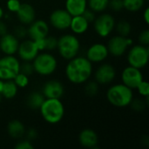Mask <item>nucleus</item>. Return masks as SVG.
Masks as SVG:
<instances>
[{
    "mask_svg": "<svg viewBox=\"0 0 149 149\" xmlns=\"http://www.w3.org/2000/svg\"><path fill=\"white\" fill-rule=\"evenodd\" d=\"M87 8V0H66L65 10L73 17L82 15Z\"/></svg>",
    "mask_w": 149,
    "mask_h": 149,
    "instance_id": "obj_20",
    "label": "nucleus"
},
{
    "mask_svg": "<svg viewBox=\"0 0 149 149\" xmlns=\"http://www.w3.org/2000/svg\"><path fill=\"white\" fill-rule=\"evenodd\" d=\"M57 48L64 59L70 60L78 55L80 49V43L76 36L65 34L58 38Z\"/></svg>",
    "mask_w": 149,
    "mask_h": 149,
    "instance_id": "obj_4",
    "label": "nucleus"
},
{
    "mask_svg": "<svg viewBox=\"0 0 149 149\" xmlns=\"http://www.w3.org/2000/svg\"><path fill=\"white\" fill-rule=\"evenodd\" d=\"M64 93V86L58 80H49L42 88V93L45 99H60Z\"/></svg>",
    "mask_w": 149,
    "mask_h": 149,
    "instance_id": "obj_16",
    "label": "nucleus"
},
{
    "mask_svg": "<svg viewBox=\"0 0 149 149\" xmlns=\"http://www.w3.org/2000/svg\"><path fill=\"white\" fill-rule=\"evenodd\" d=\"M12 80L15 82L18 88H24L29 84V77L21 72H18Z\"/></svg>",
    "mask_w": 149,
    "mask_h": 149,
    "instance_id": "obj_28",
    "label": "nucleus"
},
{
    "mask_svg": "<svg viewBox=\"0 0 149 149\" xmlns=\"http://www.w3.org/2000/svg\"><path fill=\"white\" fill-rule=\"evenodd\" d=\"M65 67V76L72 84L86 83L93 73L92 63L85 57H74L68 60Z\"/></svg>",
    "mask_w": 149,
    "mask_h": 149,
    "instance_id": "obj_1",
    "label": "nucleus"
},
{
    "mask_svg": "<svg viewBox=\"0 0 149 149\" xmlns=\"http://www.w3.org/2000/svg\"><path fill=\"white\" fill-rule=\"evenodd\" d=\"M19 22L23 24H31L36 17V11L32 5L30 3H21V5L17 11L16 12Z\"/></svg>",
    "mask_w": 149,
    "mask_h": 149,
    "instance_id": "obj_18",
    "label": "nucleus"
},
{
    "mask_svg": "<svg viewBox=\"0 0 149 149\" xmlns=\"http://www.w3.org/2000/svg\"><path fill=\"white\" fill-rule=\"evenodd\" d=\"M3 10L2 7L0 6V20L3 18Z\"/></svg>",
    "mask_w": 149,
    "mask_h": 149,
    "instance_id": "obj_43",
    "label": "nucleus"
},
{
    "mask_svg": "<svg viewBox=\"0 0 149 149\" xmlns=\"http://www.w3.org/2000/svg\"><path fill=\"white\" fill-rule=\"evenodd\" d=\"M123 7L128 11L135 12L140 10L145 3L146 0H122Z\"/></svg>",
    "mask_w": 149,
    "mask_h": 149,
    "instance_id": "obj_26",
    "label": "nucleus"
},
{
    "mask_svg": "<svg viewBox=\"0 0 149 149\" xmlns=\"http://www.w3.org/2000/svg\"><path fill=\"white\" fill-rule=\"evenodd\" d=\"M3 80L0 79V93H1V91H2V88H3Z\"/></svg>",
    "mask_w": 149,
    "mask_h": 149,
    "instance_id": "obj_44",
    "label": "nucleus"
},
{
    "mask_svg": "<svg viewBox=\"0 0 149 149\" xmlns=\"http://www.w3.org/2000/svg\"><path fill=\"white\" fill-rule=\"evenodd\" d=\"M19 72H21V73L28 76V77L30 75H32L33 72H35L32 63L31 61H24L22 64H20Z\"/></svg>",
    "mask_w": 149,
    "mask_h": 149,
    "instance_id": "obj_29",
    "label": "nucleus"
},
{
    "mask_svg": "<svg viewBox=\"0 0 149 149\" xmlns=\"http://www.w3.org/2000/svg\"><path fill=\"white\" fill-rule=\"evenodd\" d=\"M99 84L96 81H90L85 86V92L88 96H95L99 93Z\"/></svg>",
    "mask_w": 149,
    "mask_h": 149,
    "instance_id": "obj_30",
    "label": "nucleus"
},
{
    "mask_svg": "<svg viewBox=\"0 0 149 149\" xmlns=\"http://www.w3.org/2000/svg\"><path fill=\"white\" fill-rule=\"evenodd\" d=\"M149 60V49L148 46L137 45L133 46L127 54V61L129 65L138 69L144 68Z\"/></svg>",
    "mask_w": 149,
    "mask_h": 149,
    "instance_id": "obj_6",
    "label": "nucleus"
},
{
    "mask_svg": "<svg viewBox=\"0 0 149 149\" xmlns=\"http://www.w3.org/2000/svg\"><path fill=\"white\" fill-rule=\"evenodd\" d=\"M89 27V23L87 20L82 16V15H78V16H73L71 20L70 24V29L72 31L73 33L75 34H83L85 33Z\"/></svg>",
    "mask_w": 149,
    "mask_h": 149,
    "instance_id": "obj_21",
    "label": "nucleus"
},
{
    "mask_svg": "<svg viewBox=\"0 0 149 149\" xmlns=\"http://www.w3.org/2000/svg\"><path fill=\"white\" fill-rule=\"evenodd\" d=\"M20 63L13 55H5L0 58V79L10 80L19 72Z\"/></svg>",
    "mask_w": 149,
    "mask_h": 149,
    "instance_id": "obj_7",
    "label": "nucleus"
},
{
    "mask_svg": "<svg viewBox=\"0 0 149 149\" xmlns=\"http://www.w3.org/2000/svg\"><path fill=\"white\" fill-rule=\"evenodd\" d=\"M109 55L107 47L101 43L92 45L86 52V58L91 63H100L104 61Z\"/></svg>",
    "mask_w": 149,
    "mask_h": 149,
    "instance_id": "obj_15",
    "label": "nucleus"
},
{
    "mask_svg": "<svg viewBox=\"0 0 149 149\" xmlns=\"http://www.w3.org/2000/svg\"><path fill=\"white\" fill-rule=\"evenodd\" d=\"M48 33L49 25L45 21L41 19L34 20L31 24H30V27L27 29V36H29L30 39L33 41L45 38L48 36Z\"/></svg>",
    "mask_w": 149,
    "mask_h": 149,
    "instance_id": "obj_13",
    "label": "nucleus"
},
{
    "mask_svg": "<svg viewBox=\"0 0 149 149\" xmlns=\"http://www.w3.org/2000/svg\"><path fill=\"white\" fill-rule=\"evenodd\" d=\"M94 30L96 33L102 37H108L115 28V19L109 13H103L94 19Z\"/></svg>",
    "mask_w": 149,
    "mask_h": 149,
    "instance_id": "obj_8",
    "label": "nucleus"
},
{
    "mask_svg": "<svg viewBox=\"0 0 149 149\" xmlns=\"http://www.w3.org/2000/svg\"><path fill=\"white\" fill-rule=\"evenodd\" d=\"M17 90H18V87L17 86V85L12 79L4 80L3 84L1 94L3 98L10 100V99H13L17 95Z\"/></svg>",
    "mask_w": 149,
    "mask_h": 149,
    "instance_id": "obj_24",
    "label": "nucleus"
},
{
    "mask_svg": "<svg viewBox=\"0 0 149 149\" xmlns=\"http://www.w3.org/2000/svg\"><path fill=\"white\" fill-rule=\"evenodd\" d=\"M13 35L17 38H24L25 36H27V29H25L24 26L22 25H19L17 27L15 28V31H14V33Z\"/></svg>",
    "mask_w": 149,
    "mask_h": 149,
    "instance_id": "obj_37",
    "label": "nucleus"
},
{
    "mask_svg": "<svg viewBox=\"0 0 149 149\" xmlns=\"http://www.w3.org/2000/svg\"><path fill=\"white\" fill-rule=\"evenodd\" d=\"M116 26V31L118 32V35L122 36V37H128L131 33L132 27L131 24L127 20H121L120 21Z\"/></svg>",
    "mask_w": 149,
    "mask_h": 149,
    "instance_id": "obj_27",
    "label": "nucleus"
},
{
    "mask_svg": "<svg viewBox=\"0 0 149 149\" xmlns=\"http://www.w3.org/2000/svg\"><path fill=\"white\" fill-rule=\"evenodd\" d=\"M58 38L54 36H46L45 38V50H54L57 48Z\"/></svg>",
    "mask_w": 149,
    "mask_h": 149,
    "instance_id": "obj_31",
    "label": "nucleus"
},
{
    "mask_svg": "<svg viewBox=\"0 0 149 149\" xmlns=\"http://www.w3.org/2000/svg\"><path fill=\"white\" fill-rule=\"evenodd\" d=\"M136 89L138 90L139 93H140L142 97L148 98L149 96V84L148 81H146V80L143 79V80L138 85V86L136 87Z\"/></svg>",
    "mask_w": 149,
    "mask_h": 149,
    "instance_id": "obj_32",
    "label": "nucleus"
},
{
    "mask_svg": "<svg viewBox=\"0 0 149 149\" xmlns=\"http://www.w3.org/2000/svg\"><path fill=\"white\" fill-rule=\"evenodd\" d=\"M121 79L122 84L133 90L136 89L138 85L143 80V75L141 72V69L128 65L123 70L121 73Z\"/></svg>",
    "mask_w": 149,
    "mask_h": 149,
    "instance_id": "obj_10",
    "label": "nucleus"
},
{
    "mask_svg": "<svg viewBox=\"0 0 149 149\" xmlns=\"http://www.w3.org/2000/svg\"><path fill=\"white\" fill-rule=\"evenodd\" d=\"M38 137V133L34 128H31L29 129V131L27 132V139L29 141H32L35 140Z\"/></svg>",
    "mask_w": 149,
    "mask_h": 149,
    "instance_id": "obj_40",
    "label": "nucleus"
},
{
    "mask_svg": "<svg viewBox=\"0 0 149 149\" xmlns=\"http://www.w3.org/2000/svg\"><path fill=\"white\" fill-rule=\"evenodd\" d=\"M107 99L116 107H126L134 99L133 91L124 84H116L107 90Z\"/></svg>",
    "mask_w": 149,
    "mask_h": 149,
    "instance_id": "obj_3",
    "label": "nucleus"
},
{
    "mask_svg": "<svg viewBox=\"0 0 149 149\" xmlns=\"http://www.w3.org/2000/svg\"><path fill=\"white\" fill-rule=\"evenodd\" d=\"M45 97L42 93L38 92H32L30 93L26 99V105L29 108L32 110H39L41 105L45 100Z\"/></svg>",
    "mask_w": 149,
    "mask_h": 149,
    "instance_id": "obj_23",
    "label": "nucleus"
},
{
    "mask_svg": "<svg viewBox=\"0 0 149 149\" xmlns=\"http://www.w3.org/2000/svg\"><path fill=\"white\" fill-rule=\"evenodd\" d=\"M18 45V38H17L13 34L6 33L0 37V50L5 55H14L17 53Z\"/></svg>",
    "mask_w": 149,
    "mask_h": 149,
    "instance_id": "obj_17",
    "label": "nucleus"
},
{
    "mask_svg": "<svg viewBox=\"0 0 149 149\" xmlns=\"http://www.w3.org/2000/svg\"><path fill=\"white\" fill-rule=\"evenodd\" d=\"M20 5H21V3H20L19 0H8L7 3H6L7 9L10 12H15V13L19 9Z\"/></svg>",
    "mask_w": 149,
    "mask_h": 149,
    "instance_id": "obj_36",
    "label": "nucleus"
},
{
    "mask_svg": "<svg viewBox=\"0 0 149 149\" xmlns=\"http://www.w3.org/2000/svg\"><path fill=\"white\" fill-rule=\"evenodd\" d=\"M31 62L35 72L42 76H49L52 74L58 66L56 58L48 52L38 53Z\"/></svg>",
    "mask_w": 149,
    "mask_h": 149,
    "instance_id": "obj_5",
    "label": "nucleus"
},
{
    "mask_svg": "<svg viewBox=\"0 0 149 149\" xmlns=\"http://www.w3.org/2000/svg\"><path fill=\"white\" fill-rule=\"evenodd\" d=\"M139 43L140 45H145V46H148L149 45V30L146 29L144 31H142L138 38Z\"/></svg>",
    "mask_w": 149,
    "mask_h": 149,
    "instance_id": "obj_34",
    "label": "nucleus"
},
{
    "mask_svg": "<svg viewBox=\"0 0 149 149\" xmlns=\"http://www.w3.org/2000/svg\"><path fill=\"white\" fill-rule=\"evenodd\" d=\"M109 4V0H87L89 9L94 12H103L107 10Z\"/></svg>",
    "mask_w": 149,
    "mask_h": 149,
    "instance_id": "obj_25",
    "label": "nucleus"
},
{
    "mask_svg": "<svg viewBox=\"0 0 149 149\" xmlns=\"http://www.w3.org/2000/svg\"><path fill=\"white\" fill-rule=\"evenodd\" d=\"M16 149H33L34 147L31 144V141L29 140H24V141H19L16 146H15Z\"/></svg>",
    "mask_w": 149,
    "mask_h": 149,
    "instance_id": "obj_38",
    "label": "nucleus"
},
{
    "mask_svg": "<svg viewBox=\"0 0 149 149\" xmlns=\"http://www.w3.org/2000/svg\"><path fill=\"white\" fill-rule=\"evenodd\" d=\"M39 111L42 118L52 125L60 122L65 114V107L60 99H45Z\"/></svg>",
    "mask_w": 149,
    "mask_h": 149,
    "instance_id": "obj_2",
    "label": "nucleus"
},
{
    "mask_svg": "<svg viewBox=\"0 0 149 149\" xmlns=\"http://www.w3.org/2000/svg\"><path fill=\"white\" fill-rule=\"evenodd\" d=\"M82 16L87 20V22L90 24V23H93V21H94V19H95V12L94 11H93L92 10H90V9H86L85 10V11L82 13Z\"/></svg>",
    "mask_w": 149,
    "mask_h": 149,
    "instance_id": "obj_39",
    "label": "nucleus"
},
{
    "mask_svg": "<svg viewBox=\"0 0 149 149\" xmlns=\"http://www.w3.org/2000/svg\"><path fill=\"white\" fill-rule=\"evenodd\" d=\"M2 98H3V96H2V94L0 93V103H1V101H2Z\"/></svg>",
    "mask_w": 149,
    "mask_h": 149,
    "instance_id": "obj_45",
    "label": "nucleus"
},
{
    "mask_svg": "<svg viewBox=\"0 0 149 149\" xmlns=\"http://www.w3.org/2000/svg\"><path fill=\"white\" fill-rule=\"evenodd\" d=\"M17 54L19 58L23 61H32L36 56L39 53V51L35 44V42L31 39H27L19 43Z\"/></svg>",
    "mask_w": 149,
    "mask_h": 149,
    "instance_id": "obj_12",
    "label": "nucleus"
},
{
    "mask_svg": "<svg viewBox=\"0 0 149 149\" xmlns=\"http://www.w3.org/2000/svg\"><path fill=\"white\" fill-rule=\"evenodd\" d=\"M7 31H8V29H7L6 24L4 22H3V21L0 20V37L1 36H3L6 33H8Z\"/></svg>",
    "mask_w": 149,
    "mask_h": 149,
    "instance_id": "obj_41",
    "label": "nucleus"
},
{
    "mask_svg": "<svg viewBox=\"0 0 149 149\" xmlns=\"http://www.w3.org/2000/svg\"><path fill=\"white\" fill-rule=\"evenodd\" d=\"M133 45V40L127 37H122L120 35L111 38L107 45L108 52L114 57L122 56L129 46Z\"/></svg>",
    "mask_w": 149,
    "mask_h": 149,
    "instance_id": "obj_9",
    "label": "nucleus"
},
{
    "mask_svg": "<svg viewBox=\"0 0 149 149\" xmlns=\"http://www.w3.org/2000/svg\"><path fill=\"white\" fill-rule=\"evenodd\" d=\"M116 76L115 68L110 64H103L98 67L95 72V81L100 85H107L111 83Z\"/></svg>",
    "mask_w": 149,
    "mask_h": 149,
    "instance_id": "obj_14",
    "label": "nucleus"
},
{
    "mask_svg": "<svg viewBox=\"0 0 149 149\" xmlns=\"http://www.w3.org/2000/svg\"><path fill=\"white\" fill-rule=\"evenodd\" d=\"M8 134L13 139H20L25 133V128L24 124L18 120H10L7 125Z\"/></svg>",
    "mask_w": 149,
    "mask_h": 149,
    "instance_id": "obj_22",
    "label": "nucleus"
},
{
    "mask_svg": "<svg viewBox=\"0 0 149 149\" xmlns=\"http://www.w3.org/2000/svg\"><path fill=\"white\" fill-rule=\"evenodd\" d=\"M72 17L65 9H57L50 15V24L58 30H65L70 27Z\"/></svg>",
    "mask_w": 149,
    "mask_h": 149,
    "instance_id": "obj_11",
    "label": "nucleus"
},
{
    "mask_svg": "<svg viewBox=\"0 0 149 149\" xmlns=\"http://www.w3.org/2000/svg\"><path fill=\"white\" fill-rule=\"evenodd\" d=\"M79 141L81 146L86 148H96L99 138L97 134L89 128H86L82 130L79 135Z\"/></svg>",
    "mask_w": 149,
    "mask_h": 149,
    "instance_id": "obj_19",
    "label": "nucleus"
},
{
    "mask_svg": "<svg viewBox=\"0 0 149 149\" xmlns=\"http://www.w3.org/2000/svg\"><path fill=\"white\" fill-rule=\"evenodd\" d=\"M108 7H110L113 11H120L123 7V1L122 0H109V4Z\"/></svg>",
    "mask_w": 149,
    "mask_h": 149,
    "instance_id": "obj_35",
    "label": "nucleus"
},
{
    "mask_svg": "<svg viewBox=\"0 0 149 149\" xmlns=\"http://www.w3.org/2000/svg\"><path fill=\"white\" fill-rule=\"evenodd\" d=\"M143 19H144L145 23H146L147 24H149V8L148 7L145 9V11H144V13H143Z\"/></svg>",
    "mask_w": 149,
    "mask_h": 149,
    "instance_id": "obj_42",
    "label": "nucleus"
},
{
    "mask_svg": "<svg viewBox=\"0 0 149 149\" xmlns=\"http://www.w3.org/2000/svg\"><path fill=\"white\" fill-rule=\"evenodd\" d=\"M130 105H131V107H132V108L134 110H135L137 112H141V111L145 109V107H147L148 103L145 102L144 100H141V99H136V100L133 99V100L131 101Z\"/></svg>",
    "mask_w": 149,
    "mask_h": 149,
    "instance_id": "obj_33",
    "label": "nucleus"
}]
</instances>
